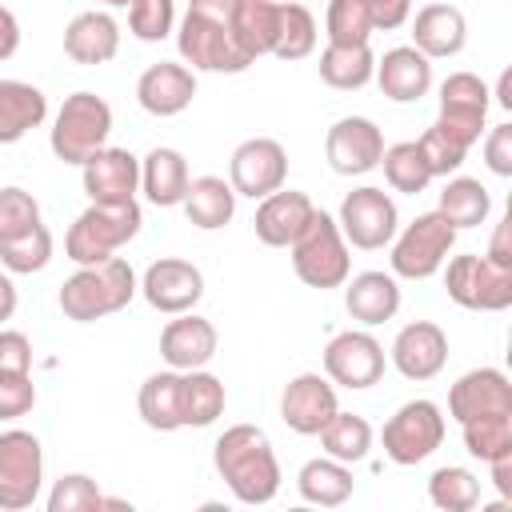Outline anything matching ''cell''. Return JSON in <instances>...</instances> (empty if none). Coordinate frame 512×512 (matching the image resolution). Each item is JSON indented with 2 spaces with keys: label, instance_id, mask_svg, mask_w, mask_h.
<instances>
[{
  "label": "cell",
  "instance_id": "48",
  "mask_svg": "<svg viewBox=\"0 0 512 512\" xmlns=\"http://www.w3.org/2000/svg\"><path fill=\"white\" fill-rule=\"evenodd\" d=\"M32 408H36L32 372H8V368H0V420H20Z\"/></svg>",
  "mask_w": 512,
  "mask_h": 512
},
{
  "label": "cell",
  "instance_id": "38",
  "mask_svg": "<svg viewBox=\"0 0 512 512\" xmlns=\"http://www.w3.org/2000/svg\"><path fill=\"white\" fill-rule=\"evenodd\" d=\"M380 168H384V180H388L396 192H404V196H420V192L436 180L416 140L388 144V148H384V156H380Z\"/></svg>",
  "mask_w": 512,
  "mask_h": 512
},
{
  "label": "cell",
  "instance_id": "7",
  "mask_svg": "<svg viewBox=\"0 0 512 512\" xmlns=\"http://www.w3.org/2000/svg\"><path fill=\"white\" fill-rule=\"evenodd\" d=\"M444 432H448V424H444V412L436 400H408L388 416L380 444H384V456L392 464L412 468L444 444Z\"/></svg>",
  "mask_w": 512,
  "mask_h": 512
},
{
  "label": "cell",
  "instance_id": "56",
  "mask_svg": "<svg viewBox=\"0 0 512 512\" xmlns=\"http://www.w3.org/2000/svg\"><path fill=\"white\" fill-rule=\"evenodd\" d=\"M16 312V284H12V272H0V324L12 320Z\"/></svg>",
  "mask_w": 512,
  "mask_h": 512
},
{
  "label": "cell",
  "instance_id": "55",
  "mask_svg": "<svg viewBox=\"0 0 512 512\" xmlns=\"http://www.w3.org/2000/svg\"><path fill=\"white\" fill-rule=\"evenodd\" d=\"M488 468H492V484H496L500 500H504V504H512V452H504V456L488 460Z\"/></svg>",
  "mask_w": 512,
  "mask_h": 512
},
{
  "label": "cell",
  "instance_id": "36",
  "mask_svg": "<svg viewBox=\"0 0 512 512\" xmlns=\"http://www.w3.org/2000/svg\"><path fill=\"white\" fill-rule=\"evenodd\" d=\"M456 232L460 228H476V224H484L488 220V212H492V196H488V188L476 180V176H452L448 184H444V192H440V208H436Z\"/></svg>",
  "mask_w": 512,
  "mask_h": 512
},
{
  "label": "cell",
  "instance_id": "40",
  "mask_svg": "<svg viewBox=\"0 0 512 512\" xmlns=\"http://www.w3.org/2000/svg\"><path fill=\"white\" fill-rule=\"evenodd\" d=\"M428 500L440 512H472L480 504V480L468 468H460V464L436 468L428 476Z\"/></svg>",
  "mask_w": 512,
  "mask_h": 512
},
{
  "label": "cell",
  "instance_id": "42",
  "mask_svg": "<svg viewBox=\"0 0 512 512\" xmlns=\"http://www.w3.org/2000/svg\"><path fill=\"white\" fill-rule=\"evenodd\" d=\"M48 260H52V232H48L44 224H36L32 232H24V236L0 244V264H4V272H12V276L44 272Z\"/></svg>",
  "mask_w": 512,
  "mask_h": 512
},
{
  "label": "cell",
  "instance_id": "31",
  "mask_svg": "<svg viewBox=\"0 0 512 512\" xmlns=\"http://www.w3.org/2000/svg\"><path fill=\"white\" fill-rule=\"evenodd\" d=\"M180 204H184L188 224H196L204 232H216V228H224L236 216V192L220 176H196V180H188V192H184Z\"/></svg>",
  "mask_w": 512,
  "mask_h": 512
},
{
  "label": "cell",
  "instance_id": "33",
  "mask_svg": "<svg viewBox=\"0 0 512 512\" xmlns=\"http://www.w3.org/2000/svg\"><path fill=\"white\" fill-rule=\"evenodd\" d=\"M352 464H340L332 456H316L296 472V492L316 508H340L352 496Z\"/></svg>",
  "mask_w": 512,
  "mask_h": 512
},
{
  "label": "cell",
  "instance_id": "13",
  "mask_svg": "<svg viewBox=\"0 0 512 512\" xmlns=\"http://www.w3.org/2000/svg\"><path fill=\"white\" fill-rule=\"evenodd\" d=\"M324 376L348 392L372 388L384 376V344L364 328H348L332 336L324 348Z\"/></svg>",
  "mask_w": 512,
  "mask_h": 512
},
{
  "label": "cell",
  "instance_id": "37",
  "mask_svg": "<svg viewBox=\"0 0 512 512\" xmlns=\"http://www.w3.org/2000/svg\"><path fill=\"white\" fill-rule=\"evenodd\" d=\"M316 436H320L324 456H332L340 464H360L372 452V424L364 416H356V412H340L336 408V416Z\"/></svg>",
  "mask_w": 512,
  "mask_h": 512
},
{
  "label": "cell",
  "instance_id": "58",
  "mask_svg": "<svg viewBox=\"0 0 512 512\" xmlns=\"http://www.w3.org/2000/svg\"><path fill=\"white\" fill-rule=\"evenodd\" d=\"M96 4H108V8H128L132 0H96Z\"/></svg>",
  "mask_w": 512,
  "mask_h": 512
},
{
  "label": "cell",
  "instance_id": "12",
  "mask_svg": "<svg viewBox=\"0 0 512 512\" xmlns=\"http://www.w3.org/2000/svg\"><path fill=\"white\" fill-rule=\"evenodd\" d=\"M284 180H288V152L280 140L252 136V140L236 144V152L228 160V184L236 196L264 200L268 192L284 188Z\"/></svg>",
  "mask_w": 512,
  "mask_h": 512
},
{
  "label": "cell",
  "instance_id": "14",
  "mask_svg": "<svg viewBox=\"0 0 512 512\" xmlns=\"http://www.w3.org/2000/svg\"><path fill=\"white\" fill-rule=\"evenodd\" d=\"M492 92L476 72H452L440 84V116L436 128H444L452 140H460L464 148H472L484 132V116H488Z\"/></svg>",
  "mask_w": 512,
  "mask_h": 512
},
{
  "label": "cell",
  "instance_id": "32",
  "mask_svg": "<svg viewBox=\"0 0 512 512\" xmlns=\"http://www.w3.org/2000/svg\"><path fill=\"white\" fill-rule=\"evenodd\" d=\"M180 384H184V372H176V368L152 372L140 384L136 408H140V420L152 432H176V428H184V416H180Z\"/></svg>",
  "mask_w": 512,
  "mask_h": 512
},
{
  "label": "cell",
  "instance_id": "52",
  "mask_svg": "<svg viewBox=\"0 0 512 512\" xmlns=\"http://www.w3.org/2000/svg\"><path fill=\"white\" fill-rule=\"evenodd\" d=\"M240 0H188V12L204 16V20H216V24H232Z\"/></svg>",
  "mask_w": 512,
  "mask_h": 512
},
{
  "label": "cell",
  "instance_id": "57",
  "mask_svg": "<svg viewBox=\"0 0 512 512\" xmlns=\"http://www.w3.org/2000/svg\"><path fill=\"white\" fill-rule=\"evenodd\" d=\"M496 104H500V108H512V72H508V68L500 72V84H496Z\"/></svg>",
  "mask_w": 512,
  "mask_h": 512
},
{
  "label": "cell",
  "instance_id": "46",
  "mask_svg": "<svg viewBox=\"0 0 512 512\" xmlns=\"http://www.w3.org/2000/svg\"><path fill=\"white\" fill-rule=\"evenodd\" d=\"M40 224V204L32 192L24 188H0V244L4 240H16L24 232H32Z\"/></svg>",
  "mask_w": 512,
  "mask_h": 512
},
{
  "label": "cell",
  "instance_id": "25",
  "mask_svg": "<svg viewBox=\"0 0 512 512\" xmlns=\"http://www.w3.org/2000/svg\"><path fill=\"white\" fill-rule=\"evenodd\" d=\"M468 44V20L456 4H424L412 20V48H420L428 60L460 56Z\"/></svg>",
  "mask_w": 512,
  "mask_h": 512
},
{
  "label": "cell",
  "instance_id": "6",
  "mask_svg": "<svg viewBox=\"0 0 512 512\" xmlns=\"http://www.w3.org/2000/svg\"><path fill=\"white\" fill-rule=\"evenodd\" d=\"M456 244V228L440 212H420L404 232L392 236V276L400 280H428L444 268L448 252Z\"/></svg>",
  "mask_w": 512,
  "mask_h": 512
},
{
  "label": "cell",
  "instance_id": "29",
  "mask_svg": "<svg viewBox=\"0 0 512 512\" xmlns=\"http://www.w3.org/2000/svg\"><path fill=\"white\" fill-rule=\"evenodd\" d=\"M48 116V96L28 80H0V144L24 140Z\"/></svg>",
  "mask_w": 512,
  "mask_h": 512
},
{
  "label": "cell",
  "instance_id": "39",
  "mask_svg": "<svg viewBox=\"0 0 512 512\" xmlns=\"http://www.w3.org/2000/svg\"><path fill=\"white\" fill-rule=\"evenodd\" d=\"M312 48H316V16L304 4L284 0L280 4V32H276L272 56L276 60H304V56H312Z\"/></svg>",
  "mask_w": 512,
  "mask_h": 512
},
{
  "label": "cell",
  "instance_id": "2",
  "mask_svg": "<svg viewBox=\"0 0 512 512\" xmlns=\"http://www.w3.org/2000/svg\"><path fill=\"white\" fill-rule=\"evenodd\" d=\"M136 292L140 284H136L132 264L124 256H108L100 264H80L60 284V312L76 324H92L112 312H124Z\"/></svg>",
  "mask_w": 512,
  "mask_h": 512
},
{
  "label": "cell",
  "instance_id": "44",
  "mask_svg": "<svg viewBox=\"0 0 512 512\" xmlns=\"http://www.w3.org/2000/svg\"><path fill=\"white\" fill-rule=\"evenodd\" d=\"M176 28V4L172 0H132L128 4V32L144 44H160Z\"/></svg>",
  "mask_w": 512,
  "mask_h": 512
},
{
  "label": "cell",
  "instance_id": "4",
  "mask_svg": "<svg viewBox=\"0 0 512 512\" xmlns=\"http://www.w3.org/2000/svg\"><path fill=\"white\" fill-rule=\"evenodd\" d=\"M292 252V272L308 284V288H340L352 276V252L348 240L336 224V216L328 212H312V220L304 224V232L288 244Z\"/></svg>",
  "mask_w": 512,
  "mask_h": 512
},
{
  "label": "cell",
  "instance_id": "5",
  "mask_svg": "<svg viewBox=\"0 0 512 512\" xmlns=\"http://www.w3.org/2000/svg\"><path fill=\"white\" fill-rule=\"evenodd\" d=\"M108 132H112V108L104 96L96 92H72L64 96L56 120H52V152L56 160L64 164H84L96 148L108 144Z\"/></svg>",
  "mask_w": 512,
  "mask_h": 512
},
{
  "label": "cell",
  "instance_id": "22",
  "mask_svg": "<svg viewBox=\"0 0 512 512\" xmlns=\"http://www.w3.org/2000/svg\"><path fill=\"white\" fill-rule=\"evenodd\" d=\"M372 80L380 84V92L396 104H416L420 96H428L432 88V60L412 48V44H400V48H388L380 60H376V72Z\"/></svg>",
  "mask_w": 512,
  "mask_h": 512
},
{
  "label": "cell",
  "instance_id": "9",
  "mask_svg": "<svg viewBox=\"0 0 512 512\" xmlns=\"http://www.w3.org/2000/svg\"><path fill=\"white\" fill-rule=\"evenodd\" d=\"M336 224H340L348 248L376 252V248L392 244V236H396V228H400V212H396V200H392L384 188L364 184V188H352V192L340 200Z\"/></svg>",
  "mask_w": 512,
  "mask_h": 512
},
{
  "label": "cell",
  "instance_id": "8",
  "mask_svg": "<svg viewBox=\"0 0 512 512\" xmlns=\"http://www.w3.org/2000/svg\"><path fill=\"white\" fill-rule=\"evenodd\" d=\"M448 300L468 312H504L512 304V268L488 260V256H452L444 272Z\"/></svg>",
  "mask_w": 512,
  "mask_h": 512
},
{
  "label": "cell",
  "instance_id": "24",
  "mask_svg": "<svg viewBox=\"0 0 512 512\" xmlns=\"http://www.w3.org/2000/svg\"><path fill=\"white\" fill-rule=\"evenodd\" d=\"M160 356L176 372L204 368L216 356V328H212V320H204L196 312H180L176 320H168L164 332H160Z\"/></svg>",
  "mask_w": 512,
  "mask_h": 512
},
{
  "label": "cell",
  "instance_id": "50",
  "mask_svg": "<svg viewBox=\"0 0 512 512\" xmlns=\"http://www.w3.org/2000/svg\"><path fill=\"white\" fill-rule=\"evenodd\" d=\"M484 164L496 176H512V124H496L484 140Z\"/></svg>",
  "mask_w": 512,
  "mask_h": 512
},
{
  "label": "cell",
  "instance_id": "20",
  "mask_svg": "<svg viewBox=\"0 0 512 512\" xmlns=\"http://www.w3.org/2000/svg\"><path fill=\"white\" fill-rule=\"evenodd\" d=\"M492 412H512V380L500 368H472L448 388V416L456 424Z\"/></svg>",
  "mask_w": 512,
  "mask_h": 512
},
{
  "label": "cell",
  "instance_id": "54",
  "mask_svg": "<svg viewBox=\"0 0 512 512\" xmlns=\"http://www.w3.org/2000/svg\"><path fill=\"white\" fill-rule=\"evenodd\" d=\"M20 48V20L0 4V60H12Z\"/></svg>",
  "mask_w": 512,
  "mask_h": 512
},
{
  "label": "cell",
  "instance_id": "17",
  "mask_svg": "<svg viewBox=\"0 0 512 512\" xmlns=\"http://www.w3.org/2000/svg\"><path fill=\"white\" fill-rule=\"evenodd\" d=\"M80 180L92 204H128L140 192V160L128 148H96L80 164Z\"/></svg>",
  "mask_w": 512,
  "mask_h": 512
},
{
  "label": "cell",
  "instance_id": "35",
  "mask_svg": "<svg viewBox=\"0 0 512 512\" xmlns=\"http://www.w3.org/2000/svg\"><path fill=\"white\" fill-rule=\"evenodd\" d=\"M224 384L220 376L204 372V368H192L184 372V384H180V416H184V428H208L224 416Z\"/></svg>",
  "mask_w": 512,
  "mask_h": 512
},
{
  "label": "cell",
  "instance_id": "53",
  "mask_svg": "<svg viewBox=\"0 0 512 512\" xmlns=\"http://www.w3.org/2000/svg\"><path fill=\"white\" fill-rule=\"evenodd\" d=\"M508 232H512V216H504L500 224H496V232H492V244H488V260H496V264H504V268H512V244H508Z\"/></svg>",
  "mask_w": 512,
  "mask_h": 512
},
{
  "label": "cell",
  "instance_id": "47",
  "mask_svg": "<svg viewBox=\"0 0 512 512\" xmlns=\"http://www.w3.org/2000/svg\"><path fill=\"white\" fill-rule=\"evenodd\" d=\"M420 152H424V160H428V168H432V176H452L460 164H464V156H468V148L460 144V140H452L444 128H428L420 140Z\"/></svg>",
  "mask_w": 512,
  "mask_h": 512
},
{
  "label": "cell",
  "instance_id": "34",
  "mask_svg": "<svg viewBox=\"0 0 512 512\" xmlns=\"http://www.w3.org/2000/svg\"><path fill=\"white\" fill-rule=\"evenodd\" d=\"M320 80L336 92H356L372 80L376 72V56L368 44H328L320 52Z\"/></svg>",
  "mask_w": 512,
  "mask_h": 512
},
{
  "label": "cell",
  "instance_id": "28",
  "mask_svg": "<svg viewBox=\"0 0 512 512\" xmlns=\"http://www.w3.org/2000/svg\"><path fill=\"white\" fill-rule=\"evenodd\" d=\"M188 160L176 148H152L140 160V192L148 196V204L156 208H176L188 192Z\"/></svg>",
  "mask_w": 512,
  "mask_h": 512
},
{
  "label": "cell",
  "instance_id": "51",
  "mask_svg": "<svg viewBox=\"0 0 512 512\" xmlns=\"http://www.w3.org/2000/svg\"><path fill=\"white\" fill-rule=\"evenodd\" d=\"M356 4L368 12V20H372L376 32L400 28V24L412 16V0H356Z\"/></svg>",
  "mask_w": 512,
  "mask_h": 512
},
{
  "label": "cell",
  "instance_id": "15",
  "mask_svg": "<svg viewBox=\"0 0 512 512\" xmlns=\"http://www.w3.org/2000/svg\"><path fill=\"white\" fill-rule=\"evenodd\" d=\"M324 156L336 176H364L384 156V132L368 116H340L324 136Z\"/></svg>",
  "mask_w": 512,
  "mask_h": 512
},
{
  "label": "cell",
  "instance_id": "16",
  "mask_svg": "<svg viewBox=\"0 0 512 512\" xmlns=\"http://www.w3.org/2000/svg\"><path fill=\"white\" fill-rule=\"evenodd\" d=\"M140 292L144 300L164 312V316H180V312H192L204 296V272L192 264V260H180V256H164V260H152L144 268V280H140Z\"/></svg>",
  "mask_w": 512,
  "mask_h": 512
},
{
  "label": "cell",
  "instance_id": "43",
  "mask_svg": "<svg viewBox=\"0 0 512 512\" xmlns=\"http://www.w3.org/2000/svg\"><path fill=\"white\" fill-rule=\"evenodd\" d=\"M324 32H328V44H368L376 28L356 0H328Z\"/></svg>",
  "mask_w": 512,
  "mask_h": 512
},
{
  "label": "cell",
  "instance_id": "23",
  "mask_svg": "<svg viewBox=\"0 0 512 512\" xmlns=\"http://www.w3.org/2000/svg\"><path fill=\"white\" fill-rule=\"evenodd\" d=\"M312 212H316V204H312L304 192L276 188V192H268V196L256 204V220H252L256 240L268 244V248H288V244L304 232V224L312 220Z\"/></svg>",
  "mask_w": 512,
  "mask_h": 512
},
{
  "label": "cell",
  "instance_id": "18",
  "mask_svg": "<svg viewBox=\"0 0 512 512\" xmlns=\"http://www.w3.org/2000/svg\"><path fill=\"white\" fill-rule=\"evenodd\" d=\"M336 388L320 372H300L284 384L280 392V420L296 436H316L332 416H336Z\"/></svg>",
  "mask_w": 512,
  "mask_h": 512
},
{
  "label": "cell",
  "instance_id": "49",
  "mask_svg": "<svg viewBox=\"0 0 512 512\" xmlns=\"http://www.w3.org/2000/svg\"><path fill=\"white\" fill-rule=\"evenodd\" d=\"M0 368L32 372V340L16 328H0Z\"/></svg>",
  "mask_w": 512,
  "mask_h": 512
},
{
  "label": "cell",
  "instance_id": "30",
  "mask_svg": "<svg viewBox=\"0 0 512 512\" xmlns=\"http://www.w3.org/2000/svg\"><path fill=\"white\" fill-rule=\"evenodd\" d=\"M228 28H232V40L240 44V52L252 64L260 56H272V44H276V32H280V0H240Z\"/></svg>",
  "mask_w": 512,
  "mask_h": 512
},
{
  "label": "cell",
  "instance_id": "27",
  "mask_svg": "<svg viewBox=\"0 0 512 512\" xmlns=\"http://www.w3.org/2000/svg\"><path fill=\"white\" fill-rule=\"evenodd\" d=\"M344 308L360 324H384L400 312V284L392 272H356L344 280Z\"/></svg>",
  "mask_w": 512,
  "mask_h": 512
},
{
  "label": "cell",
  "instance_id": "1",
  "mask_svg": "<svg viewBox=\"0 0 512 512\" xmlns=\"http://www.w3.org/2000/svg\"><path fill=\"white\" fill-rule=\"evenodd\" d=\"M212 464L240 504H268L280 492V460L256 424H232L212 444Z\"/></svg>",
  "mask_w": 512,
  "mask_h": 512
},
{
  "label": "cell",
  "instance_id": "3",
  "mask_svg": "<svg viewBox=\"0 0 512 512\" xmlns=\"http://www.w3.org/2000/svg\"><path fill=\"white\" fill-rule=\"evenodd\" d=\"M144 216H140V204L128 200V204H88L68 236H64V256L80 268V264H100L108 256H116L128 240H136Z\"/></svg>",
  "mask_w": 512,
  "mask_h": 512
},
{
  "label": "cell",
  "instance_id": "10",
  "mask_svg": "<svg viewBox=\"0 0 512 512\" xmlns=\"http://www.w3.org/2000/svg\"><path fill=\"white\" fill-rule=\"evenodd\" d=\"M44 484V448L32 432L8 428L0 432V508L20 512L32 508Z\"/></svg>",
  "mask_w": 512,
  "mask_h": 512
},
{
  "label": "cell",
  "instance_id": "26",
  "mask_svg": "<svg viewBox=\"0 0 512 512\" xmlns=\"http://www.w3.org/2000/svg\"><path fill=\"white\" fill-rule=\"evenodd\" d=\"M64 52H68L76 64H84V68L108 64V60L120 52V24H116L108 12H100V8L80 12V16H72L68 28H64Z\"/></svg>",
  "mask_w": 512,
  "mask_h": 512
},
{
  "label": "cell",
  "instance_id": "19",
  "mask_svg": "<svg viewBox=\"0 0 512 512\" xmlns=\"http://www.w3.org/2000/svg\"><path fill=\"white\" fill-rule=\"evenodd\" d=\"M388 356H392V368L404 380L420 384V380H432V376L444 372V364H448V336L432 320H412V324H404L396 332Z\"/></svg>",
  "mask_w": 512,
  "mask_h": 512
},
{
  "label": "cell",
  "instance_id": "41",
  "mask_svg": "<svg viewBox=\"0 0 512 512\" xmlns=\"http://www.w3.org/2000/svg\"><path fill=\"white\" fill-rule=\"evenodd\" d=\"M460 428H464V448L484 464L512 452V412L476 416V420H464Z\"/></svg>",
  "mask_w": 512,
  "mask_h": 512
},
{
  "label": "cell",
  "instance_id": "45",
  "mask_svg": "<svg viewBox=\"0 0 512 512\" xmlns=\"http://www.w3.org/2000/svg\"><path fill=\"white\" fill-rule=\"evenodd\" d=\"M92 508H104V492L84 472L60 476L48 492V512H92Z\"/></svg>",
  "mask_w": 512,
  "mask_h": 512
},
{
  "label": "cell",
  "instance_id": "21",
  "mask_svg": "<svg viewBox=\"0 0 512 512\" xmlns=\"http://www.w3.org/2000/svg\"><path fill=\"white\" fill-rule=\"evenodd\" d=\"M196 96V72L188 64H148L136 80V100L148 116H180Z\"/></svg>",
  "mask_w": 512,
  "mask_h": 512
},
{
  "label": "cell",
  "instance_id": "11",
  "mask_svg": "<svg viewBox=\"0 0 512 512\" xmlns=\"http://www.w3.org/2000/svg\"><path fill=\"white\" fill-rule=\"evenodd\" d=\"M176 48L192 72H244V68H252V60L232 40V28L204 20L196 12H184L180 32H176Z\"/></svg>",
  "mask_w": 512,
  "mask_h": 512
}]
</instances>
